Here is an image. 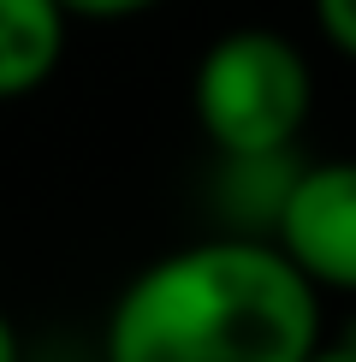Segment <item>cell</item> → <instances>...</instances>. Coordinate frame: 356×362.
Masks as SVG:
<instances>
[{"instance_id":"6da1fadb","label":"cell","mask_w":356,"mask_h":362,"mask_svg":"<svg viewBox=\"0 0 356 362\" xmlns=\"http://www.w3.org/2000/svg\"><path fill=\"white\" fill-rule=\"evenodd\" d=\"M321 291L279 244L208 238L148 262L107 315V362H309Z\"/></svg>"},{"instance_id":"7a4b0ae2","label":"cell","mask_w":356,"mask_h":362,"mask_svg":"<svg viewBox=\"0 0 356 362\" xmlns=\"http://www.w3.org/2000/svg\"><path fill=\"white\" fill-rule=\"evenodd\" d=\"M190 107H196L202 137L226 160L273 167L309 125L315 78L291 36L267 24H244L202 48L196 78H190Z\"/></svg>"},{"instance_id":"3957f363","label":"cell","mask_w":356,"mask_h":362,"mask_svg":"<svg viewBox=\"0 0 356 362\" xmlns=\"http://www.w3.org/2000/svg\"><path fill=\"white\" fill-rule=\"evenodd\" d=\"M273 244L315 291H356V160H321L291 178L273 208Z\"/></svg>"},{"instance_id":"277c9868","label":"cell","mask_w":356,"mask_h":362,"mask_svg":"<svg viewBox=\"0 0 356 362\" xmlns=\"http://www.w3.org/2000/svg\"><path fill=\"white\" fill-rule=\"evenodd\" d=\"M71 12L59 0H0V101H24L59 71Z\"/></svg>"},{"instance_id":"5b68a950","label":"cell","mask_w":356,"mask_h":362,"mask_svg":"<svg viewBox=\"0 0 356 362\" xmlns=\"http://www.w3.org/2000/svg\"><path fill=\"white\" fill-rule=\"evenodd\" d=\"M315 6V30L333 42L345 59H356V0H309Z\"/></svg>"},{"instance_id":"8992f818","label":"cell","mask_w":356,"mask_h":362,"mask_svg":"<svg viewBox=\"0 0 356 362\" xmlns=\"http://www.w3.org/2000/svg\"><path fill=\"white\" fill-rule=\"evenodd\" d=\"M71 18H137V12L160 6V0H59Z\"/></svg>"},{"instance_id":"52a82bcc","label":"cell","mask_w":356,"mask_h":362,"mask_svg":"<svg viewBox=\"0 0 356 362\" xmlns=\"http://www.w3.org/2000/svg\"><path fill=\"white\" fill-rule=\"evenodd\" d=\"M0 362H18V327L6 309H0Z\"/></svg>"},{"instance_id":"ba28073f","label":"cell","mask_w":356,"mask_h":362,"mask_svg":"<svg viewBox=\"0 0 356 362\" xmlns=\"http://www.w3.org/2000/svg\"><path fill=\"white\" fill-rule=\"evenodd\" d=\"M309 362H356V339H345V344H315V356Z\"/></svg>"}]
</instances>
